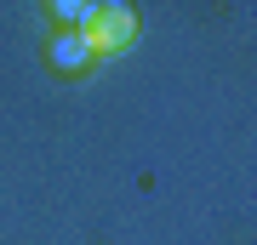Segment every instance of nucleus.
Masks as SVG:
<instances>
[{
    "instance_id": "obj_3",
    "label": "nucleus",
    "mask_w": 257,
    "mask_h": 245,
    "mask_svg": "<svg viewBox=\"0 0 257 245\" xmlns=\"http://www.w3.org/2000/svg\"><path fill=\"white\" fill-rule=\"evenodd\" d=\"M92 12H97V0H57L52 18H57V29H63V35H80V29L92 23Z\"/></svg>"
},
{
    "instance_id": "obj_1",
    "label": "nucleus",
    "mask_w": 257,
    "mask_h": 245,
    "mask_svg": "<svg viewBox=\"0 0 257 245\" xmlns=\"http://www.w3.org/2000/svg\"><path fill=\"white\" fill-rule=\"evenodd\" d=\"M80 35H86V46H92L97 57H114V52H126V46L138 40V12H132L126 0H97L92 23H86Z\"/></svg>"
},
{
    "instance_id": "obj_2",
    "label": "nucleus",
    "mask_w": 257,
    "mask_h": 245,
    "mask_svg": "<svg viewBox=\"0 0 257 245\" xmlns=\"http://www.w3.org/2000/svg\"><path fill=\"white\" fill-rule=\"evenodd\" d=\"M46 57H52V63L63 69V74H80V69H92V63H97V52H92V46H86V35H63V29H57V35H52Z\"/></svg>"
}]
</instances>
